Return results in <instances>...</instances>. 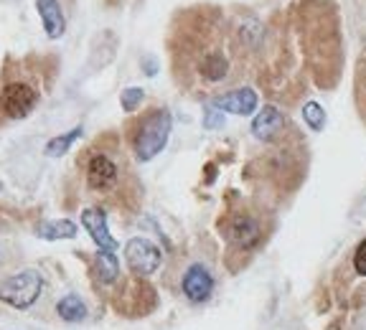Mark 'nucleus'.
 Returning <instances> with one entry per match:
<instances>
[{
  "label": "nucleus",
  "mask_w": 366,
  "mask_h": 330,
  "mask_svg": "<svg viewBox=\"0 0 366 330\" xmlns=\"http://www.w3.org/2000/svg\"><path fill=\"white\" fill-rule=\"evenodd\" d=\"M171 112L166 107H155L150 109L148 114H143V120H137L135 130H132V153H135L137 160H153L160 150L168 145V137H171Z\"/></svg>",
  "instance_id": "f257e3e1"
},
{
  "label": "nucleus",
  "mask_w": 366,
  "mask_h": 330,
  "mask_svg": "<svg viewBox=\"0 0 366 330\" xmlns=\"http://www.w3.org/2000/svg\"><path fill=\"white\" fill-rule=\"evenodd\" d=\"M84 183L92 194H97V196L114 194L122 183L120 163H117L107 150H92L84 160Z\"/></svg>",
  "instance_id": "f03ea898"
},
{
  "label": "nucleus",
  "mask_w": 366,
  "mask_h": 330,
  "mask_svg": "<svg viewBox=\"0 0 366 330\" xmlns=\"http://www.w3.org/2000/svg\"><path fill=\"white\" fill-rule=\"evenodd\" d=\"M41 290H44V277L39 269H18L6 279H0V302L16 310H26L39 300Z\"/></svg>",
  "instance_id": "7ed1b4c3"
},
{
  "label": "nucleus",
  "mask_w": 366,
  "mask_h": 330,
  "mask_svg": "<svg viewBox=\"0 0 366 330\" xmlns=\"http://www.w3.org/2000/svg\"><path fill=\"white\" fill-rule=\"evenodd\" d=\"M0 104H3V112H6L8 117L23 120V117H29L36 109V104H39V91L31 84H26V81H11V84L3 86Z\"/></svg>",
  "instance_id": "20e7f679"
},
{
  "label": "nucleus",
  "mask_w": 366,
  "mask_h": 330,
  "mask_svg": "<svg viewBox=\"0 0 366 330\" xmlns=\"http://www.w3.org/2000/svg\"><path fill=\"white\" fill-rule=\"evenodd\" d=\"M160 259H163L160 249L153 241L143 239V236H135V239H130L125 244V262L130 267V272L137 274V277L153 274L160 267Z\"/></svg>",
  "instance_id": "39448f33"
},
{
  "label": "nucleus",
  "mask_w": 366,
  "mask_h": 330,
  "mask_svg": "<svg viewBox=\"0 0 366 330\" xmlns=\"http://www.w3.org/2000/svg\"><path fill=\"white\" fill-rule=\"evenodd\" d=\"M183 295L189 297L191 302H204L212 297L214 292V277L204 264H191L183 274Z\"/></svg>",
  "instance_id": "423d86ee"
},
{
  "label": "nucleus",
  "mask_w": 366,
  "mask_h": 330,
  "mask_svg": "<svg viewBox=\"0 0 366 330\" xmlns=\"http://www.w3.org/2000/svg\"><path fill=\"white\" fill-rule=\"evenodd\" d=\"M81 226L89 231V236L94 239V244L99 249L114 251L117 249V241L112 239V234L107 229V216H104L102 209H84L81 211Z\"/></svg>",
  "instance_id": "0eeeda50"
},
{
  "label": "nucleus",
  "mask_w": 366,
  "mask_h": 330,
  "mask_svg": "<svg viewBox=\"0 0 366 330\" xmlns=\"http://www.w3.org/2000/svg\"><path fill=\"white\" fill-rule=\"evenodd\" d=\"M212 107H217L219 112H232V114H252L257 109V94L254 89L244 86V89H234L222 97H214Z\"/></svg>",
  "instance_id": "6e6552de"
},
{
  "label": "nucleus",
  "mask_w": 366,
  "mask_h": 330,
  "mask_svg": "<svg viewBox=\"0 0 366 330\" xmlns=\"http://www.w3.org/2000/svg\"><path fill=\"white\" fill-rule=\"evenodd\" d=\"M227 236L232 244L242 246V249H249V246H254L259 241V236H262V231H259V224L257 219L252 216H234L232 221H229L227 226Z\"/></svg>",
  "instance_id": "1a4fd4ad"
},
{
  "label": "nucleus",
  "mask_w": 366,
  "mask_h": 330,
  "mask_svg": "<svg viewBox=\"0 0 366 330\" xmlns=\"http://www.w3.org/2000/svg\"><path fill=\"white\" fill-rule=\"evenodd\" d=\"M36 11L44 23V31L49 39H61L66 31V18H64L61 3L59 0H36Z\"/></svg>",
  "instance_id": "9d476101"
},
{
  "label": "nucleus",
  "mask_w": 366,
  "mask_h": 330,
  "mask_svg": "<svg viewBox=\"0 0 366 330\" xmlns=\"http://www.w3.org/2000/svg\"><path fill=\"white\" fill-rule=\"evenodd\" d=\"M282 127H285V117L280 114V109H274V107H264L262 112L254 117V122H252V132H254L259 140H272Z\"/></svg>",
  "instance_id": "9b49d317"
},
{
  "label": "nucleus",
  "mask_w": 366,
  "mask_h": 330,
  "mask_svg": "<svg viewBox=\"0 0 366 330\" xmlns=\"http://www.w3.org/2000/svg\"><path fill=\"white\" fill-rule=\"evenodd\" d=\"M18 264H21V249H18L16 239L11 234L0 231V279L16 272Z\"/></svg>",
  "instance_id": "f8f14e48"
},
{
  "label": "nucleus",
  "mask_w": 366,
  "mask_h": 330,
  "mask_svg": "<svg viewBox=\"0 0 366 330\" xmlns=\"http://www.w3.org/2000/svg\"><path fill=\"white\" fill-rule=\"evenodd\" d=\"M94 274L102 285H112L114 279L120 277V262H117V256L114 251L107 249H99L97 256H94Z\"/></svg>",
  "instance_id": "ddd939ff"
},
{
  "label": "nucleus",
  "mask_w": 366,
  "mask_h": 330,
  "mask_svg": "<svg viewBox=\"0 0 366 330\" xmlns=\"http://www.w3.org/2000/svg\"><path fill=\"white\" fill-rule=\"evenodd\" d=\"M36 234L41 239L56 241V239H71L76 236V224L69 221V219H61V221H41L36 226Z\"/></svg>",
  "instance_id": "4468645a"
},
{
  "label": "nucleus",
  "mask_w": 366,
  "mask_h": 330,
  "mask_svg": "<svg viewBox=\"0 0 366 330\" xmlns=\"http://www.w3.org/2000/svg\"><path fill=\"white\" fill-rule=\"evenodd\" d=\"M56 313H59V318L66 320V323H79V320L86 318L84 302H81L76 295L61 297V300H59V305H56Z\"/></svg>",
  "instance_id": "2eb2a0df"
},
{
  "label": "nucleus",
  "mask_w": 366,
  "mask_h": 330,
  "mask_svg": "<svg viewBox=\"0 0 366 330\" xmlns=\"http://www.w3.org/2000/svg\"><path fill=\"white\" fill-rule=\"evenodd\" d=\"M79 135H81V127H74V130L66 132V135L51 137V140L46 143V155H49V158H59V155H64Z\"/></svg>",
  "instance_id": "dca6fc26"
},
{
  "label": "nucleus",
  "mask_w": 366,
  "mask_h": 330,
  "mask_svg": "<svg viewBox=\"0 0 366 330\" xmlns=\"http://www.w3.org/2000/svg\"><path fill=\"white\" fill-rule=\"evenodd\" d=\"M303 120L310 125V130H323V125H326V112H323V107H320L318 102H308L303 107Z\"/></svg>",
  "instance_id": "f3484780"
},
{
  "label": "nucleus",
  "mask_w": 366,
  "mask_h": 330,
  "mask_svg": "<svg viewBox=\"0 0 366 330\" xmlns=\"http://www.w3.org/2000/svg\"><path fill=\"white\" fill-rule=\"evenodd\" d=\"M143 97H145V91L140 89V86H127V89L122 91V97H120L122 109H125V112H135L137 104L143 102Z\"/></svg>",
  "instance_id": "a211bd4d"
},
{
  "label": "nucleus",
  "mask_w": 366,
  "mask_h": 330,
  "mask_svg": "<svg viewBox=\"0 0 366 330\" xmlns=\"http://www.w3.org/2000/svg\"><path fill=\"white\" fill-rule=\"evenodd\" d=\"M222 125H224V114L219 112L217 107L206 109V114H204V127H206V130H217V127H222Z\"/></svg>",
  "instance_id": "6ab92c4d"
},
{
  "label": "nucleus",
  "mask_w": 366,
  "mask_h": 330,
  "mask_svg": "<svg viewBox=\"0 0 366 330\" xmlns=\"http://www.w3.org/2000/svg\"><path fill=\"white\" fill-rule=\"evenodd\" d=\"M354 269H356V274H361V277H366V239L361 241L359 246H356V254H354Z\"/></svg>",
  "instance_id": "aec40b11"
},
{
  "label": "nucleus",
  "mask_w": 366,
  "mask_h": 330,
  "mask_svg": "<svg viewBox=\"0 0 366 330\" xmlns=\"http://www.w3.org/2000/svg\"><path fill=\"white\" fill-rule=\"evenodd\" d=\"M359 79H366V71H364V69H361V76H359ZM359 84H361V94H359V99H361V112H364V120H366V84H364V81H359Z\"/></svg>",
  "instance_id": "412c9836"
}]
</instances>
